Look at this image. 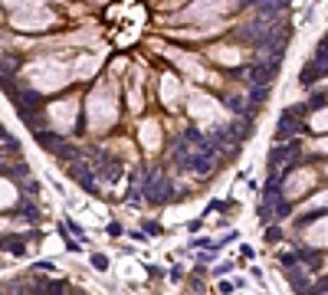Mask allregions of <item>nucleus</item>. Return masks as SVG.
I'll use <instances>...</instances> for the list:
<instances>
[{"label": "nucleus", "mask_w": 328, "mask_h": 295, "mask_svg": "<svg viewBox=\"0 0 328 295\" xmlns=\"http://www.w3.org/2000/svg\"><path fill=\"white\" fill-rule=\"evenodd\" d=\"M115 118H118V95H115V89L109 82H102L89 95V128L105 131Z\"/></svg>", "instance_id": "1"}, {"label": "nucleus", "mask_w": 328, "mask_h": 295, "mask_svg": "<svg viewBox=\"0 0 328 295\" xmlns=\"http://www.w3.org/2000/svg\"><path fill=\"white\" fill-rule=\"evenodd\" d=\"M69 76H72V69H66V66L56 63V59H43L40 66H33L30 69V82L40 89V92H53V89L66 86Z\"/></svg>", "instance_id": "2"}, {"label": "nucleus", "mask_w": 328, "mask_h": 295, "mask_svg": "<svg viewBox=\"0 0 328 295\" xmlns=\"http://www.w3.org/2000/svg\"><path fill=\"white\" fill-rule=\"evenodd\" d=\"M190 115H194L204 128H210V125H217V121H223L227 115H223V109H220L217 102L210 95H204V92H190Z\"/></svg>", "instance_id": "3"}, {"label": "nucleus", "mask_w": 328, "mask_h": 295, "mask_svg": "<svg viewBox=\"0 0 328 295\" xmlns=\"http://www.w3.org/2000/svg\"><path fill=\"white\" fill-rule=\"evenodd\" d=\"M53 23H56V17L46 7H40V3H33L26 10H13V26L17 30H46Z\"/></svg>", "instance_id": "4"}, {"label": "nucleus", "mask_w": 328, "mask_h": 295, "mask_svg": "<svg viewBox=\"0 0 328 295\" xmlns=\"http://www.w3.org/2000/svg\"><path fill=\"white\" fill-rule=\"evenodd\" d=\"M230 3L233 0H197L184 10V20H213L223 10H230Z\"/></svg>", "instance_id": "5"}, {"label": "nucleus", "mask_w": 328, "mask_h": 295, "mask_svg": "<svg viewBox=\"0 0 328 295\" xmlns=\"http://www.w3.org/2000/svg\"><path fill=\"white\" fill-rule=\"evenodd\" d=\"M76 112H79V102L76 98H66V102H53L49 105V115L59 128H72L76 125Z\"/></svg>", "instance_id": "6"}, {"label": "nucleus", "mask_w": 328, "mask_h": 295, "mask_svg": "<svg viewBox=\"0 0 328 295\" xmlns=\"http://www.w3.org/2000/svg\"><path fill=\"white\" fill-rule=\"evenodd\" d=\"M138 138H141V144L148 151H158V148H161V125L154 118H144L141 128H138Z\"/></svg>", "instance_id": "7"}, {"label": "nucleus", "mask_w": 328, "mask_h": 295, "mask_svg": "<svg viewBox=\"0 0 328 295\" xmlns=\"http://www.w3.org/2000/svg\"><path fill=\"white\" fill-rule=\"evenodd\" d=\"M102 66V53H92V56H79L76 66H72V76L76 79H92Z\"/></svg>", "instance_id": "8"}, {"label": "nucleus", "mask_w": 328, "mask_h": 295, "mask_svg": "<svg viewBox=\"0 0 328 295\" xmlns=\"http://www.w3.org/2000/svg\"><path fill=\"white\" fill-rule=\"evenodd\" d=\"M167 56H171V59H174V63L181 66V69H187V72H190V76H194V79H210V76H207V69H204V66L197 63L194 56L181 53V49H171V53H167Z\"/></svg>", "instance_id": "9"}, {"label": "nucleus", "mask_w": 328, "mask_h": 295, "mask_svg": "<svg viewBox=\"0 0 328 295\" xmlns=\"http://www.w3.org/2000/svg\"><path fill=\"white\" fill-rule=\"evenodd\" d=\"M177 98H181V82L174 76H164L161 79V102L167 109H177Z\"/></svg>", "instance_id": "10"}, {"label": "nucleus", "mask_w": 328, "mask_h": 295, "mask_svg": "<svg viewBox=\"0 0 328 295\" xmlns=\"http://www.w3.org/2000/svg\"><path fill=\"white\" fill-rule=\"evenodd\" d=\"M312 187V171H295L292 177H289V184H285V197H299L302 190H308Z\"/></svg>", "instance_id": "11"}, {"label": "nucleus", "mask_w": 328, "mask_h": 295, "mask_svg": "<svg viewBox=\"0 0 328 295\" xmlns=\"http://www.w3.org/2000/svg\"><path fill=\"white\" fill-rule=\"evenodd\" d=\"M305 240L312 243V246H328V217L312 223V227L305 229Z\"/></svg>", "instance_id": "12"}, {"label": "nucleus", "mask_w": 328, "mask_h": 295, "mask_svg": "<svg viewBox=\"0 0 328 295\" xmlns=\"http://www.w3.org/2000/svg\"><path fill=\"white\" fill-rule=\"evenodd\" d=\"M210 56H213L217 63H227V66H236V63H240V53H236V49H223V46L210 49Z\"/></svg>", "instance_id": "13"}, {"label": "nucleus", "mask_w": 328, "mask_h": 295, "mask_svg": "<svg viewBox=\"0 0 328 295\" xmlns=\"http://www.w3.org/2000/svg\"><path fill=\"white\" fill-rule=\"evenodd\" d=\"M312 128H315V131H328V109L315 112V118H312Z\"/></svg>", "instance_id": "14"}, {"label": "nucleus", "mask_w": 328, "mask_h": 295, "mask_svg": "<svg viewBox=\"0 0 328 295\" xmlns=\"http://www.w3.org/2000/svg\"><path fill=\"white\" fill-rule=\"evenodd\" d=\"M13 200H17V190H13V184H7V181H3V207H10Z\"/></svg>", "instance_id": "15"}, {"label": "nucleus", "mask_w": 328, "mask_h": 295, "mask_svg": "<svg viewBox=\"0 0 328 295\" xmlns=\"http://www.w3.org/2000/svg\"><path fill=\"white\" fill-rule=\"evenodd\" d=\"M10 10H26V7H33V0H3Z\"/></svg>", "instance_id": "16"}, {"label": "nucleus", "mask_w": 328, "mask_h": 295, "mask_svg": "<svg viewBox=\"0 0 328 295\" xmlns=\"http://www.w3.org/2000/svg\"><path fill=\"white\" fill-rule=\"evenodd\" d=\"M312 207H328V194H318L315 200H312Z\"/></svg>", "instance_id": "17"}, {"label": "nucleus", "mask_w": 328, "mask_h": 295, "mask_svg": "<svg viewBox=\"0 0 328 295\" xmlns=\"http://www.w3.org/2000/svg\"><path fill=\"white\" fill-rule=\"evenodd\" d=\"M315 148H318V151H328V138H322V141H318Z\"/></svg>", "instance_id": "18"}]
</instances>
